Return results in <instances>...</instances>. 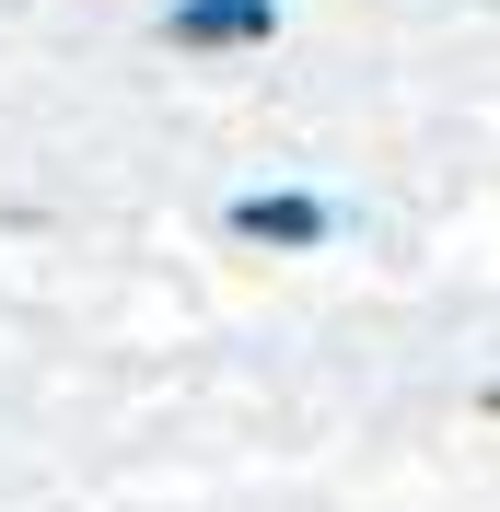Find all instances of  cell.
I'll use <instances>...</instances> for the list:
<instances>
[{
	"label": "cell",
	"mask_w": 500,
	"mask_h": 512,
	"mask_svg": "<svg viewBox=\"0 0 500 512\" xmlns=\"http://www.w3.org/2000/svg\"><path fill=\"white\" fill-rule=\"evenodd\" d=\"M175 47H187V59H210V47H268V35H280V0H175Z\"/></svg>",
	"instance_id": "cell-1"
},
{
	"label": "cell",
	"mask_w": 500,
	"mask_h": 512,
	"mask_svg": "<svg viewBox=\"0 0 500 512\" xmlns=\"http://www.w3.org/2000/svg\"><path fill=\"white\" fill-rule=\"evenodd\" d=\"M233 233H245V245H326V233H338V210H326V198H233Z\"/></svg>",
	"instance_id": "cell-2"
}]
</instances>
